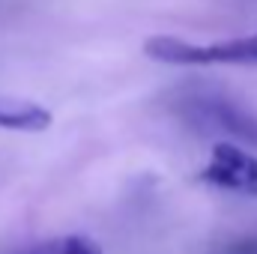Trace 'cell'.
<instances>
[{"instance_id":"cell-1","label":"cell","mask_w":257,"mask_h":254,"mask_svg":"<svg viewBox=\"0 0 257 254\" xmlns=\"http://www.w3.org/2000/svg\"><path fill=\"white\" fill-rule=\"evenodd\" d=\"M177 114L197 132L206 135H221L230 144H248L257 147V114L251 108L239 105L236 99H230L227 93L218 90H206V87H194L177 96L174 102Z\"/></svg>"},{"instance_id":"cell-2","label":"cell","mask_w":257,"mask_h":254,"mask_svg":"<svg viewBox=\"0 0 257 254\" xmlns=\"http://www.w3.org/2000/svg\"><path fill=\"white\" fill-rule=\"evenodd\" d=\"M144 51L159 63L174 66H257V33L212 45H194L177 36H153Z\"/></svg>"},{"instance_id":"cell-3","label":"cell","mask_w":257,"mask_h":254,"mask_svg":"<svg viewBox=\"0 0 257 254\" xmlns=\"http://www.w3.org/2000/svg\"><path fill=\"white\" fill-rule=\"evenodd\" d=\"M200 180L215 186V189L257 197V156H251L239 144L218 141L212 147L206 168L200 171Z\"/></svg>"},{"instance_id":"cell-4","label":"cell","mask_w":257,"mask_h":254,"mask_svg":"<svg viewBox=\"0 0 257 254\" xmlns=\"http://www.w3.org/2000/svg\"><path fill=\"white\" fill-rule=\"evenodd\" d=\"M0 126L12 132H42L51 126V114L33 102L0 99Z\"/></svg>"},{"instance_id":"cell-5","label":"cell","mask_w":257,"mask_h":254,"mask_svg":"<svg viewBox=\"0 0 257 254\" xmlns=\"http://www.w3.org/2000/svg\"><path fill=\"white\" fill-rule=\"evenodd\" d=\"M12 254H102V248L87 236H60V239L36 242L30 248H21Z\"/></svg>"},{"instance_id":"cell-6","label":"cell","mask_w":257,"mask_h":254,"mask_svg":"<svg viewBox=\"0 0 257 254\" xmlns=\"http://www.w3.org/2000/svg\"><path fill=\"white\" fill-rule=\"evenodd\" d=\"M215 254H257V230L254 233H242V236L227 239L224 245L215 248Z\"/></svg>"}]
</instances>
